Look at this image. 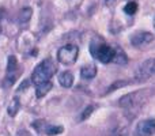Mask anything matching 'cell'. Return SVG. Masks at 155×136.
I'll return each instance as SVG.
<instances>
[{
    "label": "cell",
    "mask_w": 155,
    "mask_h": 136,
    "mask_svg": "<svg viewBox=\"0 0 155 136\" xmlns=\"http://www.w3.org/2000/svg\"><path fill=\"white\" fill-rule=\"evenodd\" d=\"M54 72H56V64L53 63V60L45 59L34 68V72L31 75V82L34 83V86H40L46 82H51Z\"/></svg>",
    "instance_id": "cell-1"
},
{
    "label": "cell",
    "mask_w": 155,
    "mask_h": 136,
    "mask_svg": "<svg viewBox=\"0 0 155 136\" xmlns=\"http://www.w3.org/2000/svg\"><path fill=\"white\" fill-rule=\"evenodd\" d=\"M90 52L93 57L99 60L101 63H110L114 60L116 51L104 42H93L90 46Z\"/></svg>",
    "instance_id": "cell-2"
},
{
    "label": "cell",
    "mask_w": 155,
    "mask_h": 136,
    "mask_svg": "<svg viewBox=\"0 0 155 136\" xmlns=\"http://www.w3.org/2000/svg\"><path fill=\"white\" fill-rule=\"evenodd\" d=\"M78 55H79L78 46L74 45V44H68V45H64L59 49V52H57V59H59V61L63 63V64H72V63L76 61Z\"/></svg>",
    "instance_id": "cell-3"
},
{
    "label": "cell",
    "mask_w": 155,
    "mask_h": 136,
    "mask_svg": "<svg viewBox=\"0 0 155 136\" xmlns=\"http://www.w3.org/2000/svg\"><path fill=\"white\" fill-rule=\"evenodd\" d=\"M19 74V67H18V61H16L15 56H8L7 59V72H5V79H4V86H12L16 82Z\"/></svg>",
    "instance_id": "cell-4"
},
{
    "label": "cell",
    "mask_w": 155,
    "mask_h": 136,
    "mask_svg": "<svg viewBox=\"0 0 155 136\" xmlns=\"http://www.w3.org/2000/svg\"><path fill=\"white\" fill-rule=\"evenodd\" d=\"M143 102L142 99V94L139 91H134L131 94H127V95L121 97L120 101H118V105L124 109H136L139 108V105Z\"/></svg>",
    "instance_id": "cell-5"
},
{
    "label": "cell",
    "mask_w": 155,
    "mask_h": 136,
    "mask_svg": "<svg viewBox=\"0 0 155 136\" xmlns=\"http://www.w3.org/2000/svg\"><path fill=\"white\" fill-rule=\"evenodd\" d=\"M153 135H155V118L140 121L134 132V136H153Z\"/></svg>",
    "instance_id": "cell-6"
},
{
    "label": "cell",
    "mask_w": 155,
    "mask_h": 136,
    "mask_svg": "<svg viewBox=\"0 0 155 136\" xmlns=\"http://www.w3.org/2000/svg\"><path fill=\"white\" fill-rule=\"evenodd\" d=\"M155 75V59L146 60L143 64H140V67L136 71V79H148V78Z\"/></svg>",
    "instance_id": "cell-7"
},
{
    "label": "cell",
    "mask_w": 155,
    "mask_h": 136,
    "mask_svg": "<svg viewBox=\"0 0 155 136\" xmlns=\"http://www.w3.org/2000/svg\"><path fill=\"white\" fill-rule=\"evenodd\" d=\"M153 40H154V35L151 34V33L139 32V33H136V34L132 35L131 42H132V45L136 46V48H142V46H144V45H147V44H150Z\"/></svg>",
    "instance_id": "cell-8"
},
{
    "label": "cell",
    "mask_w": 155,
    "mask_h": 136,
    "mask_svg": "<svg viewBox=\"0 0 155 136\" xmlns=\"http://www.w3.org/2000/svg\"><path fill=\"white\" fill-rule=\"evenodd\" d=\"M59 82L63 87H71L74 83V75L70 71H64L59 75Z\"/></svg>",
    "instance_id": "cell-9"
},
{
    "label": "cell",
    "mask_w": 155,
    "mask_h": 136,
    "mask_svg": "<svg viewBox=\"0 0 155 136\" xmlns=\"http://www.w3.org/2000/svg\"><path fill=\"white\" fill-rule=\"evenodd\" d=\"M80 75H82L83 79H93V78H95V75H97V67L93 64L86 65V67L82 68Z\"/></svg>",
    "instance_id": "cell-10"
},
{
    "label": "cell",
    "mask_w": 155,
    "mask_h": 136,
    "mask_svg": "<svg viewBox=\"0 0 155 136\" xmlns=\"http://www.w3.org/2000/svg\"><path fill=\"white\" fill-rule=\"evenodd\" d=\"M52 88V82H46L44 85H40V86H35V93H37V97L41 98V97L46 95V94L51 91Z\"/></svg>",
    "instance_id": "cell-11"
},
{
    "label": "cell",
    "mask_w": 155,
    "mask_h": 136,
    "mask_svg": "<svg viewBox=\"0 0 155 136\" xmlns=\"http://www.w3.org/2000/svg\"><path fill=\"white\" fill-rule=\"evenodd\" d=\"M21 109V101H19V98H12V101H11V104L8 105V109H7V112H8V114L10 116H15L16 113H18V110Z\"/></svg>",
    "instance_id": "cell-12"
},
{
    "label": "cell",
    "mask_w": 155,
    "mask_h": 136,
    "mask_svg": "<svg viewBox=\"0 0 155 136\" xmlns=\"http://www.w3.org/2000/svg\"><path fill=\"white\" fill-rule=\"evenodd\" d=\"M63 131H64V128L59 127V125H45V128H44V132L49 136L59 135V134H61Z\"/></svg>",
    "instance_id": "cell-13"
},
{
    "label": "cell",
    "mask_w": 155,
    "mask_h": 136,
    "mask_svg": "<svg viewBox=\"0 0 155 136\" xmlns=\"http://www.w3.org/2000/svg\"><path fill=\"white\" fill-rule=\"evenodd\" d=\"M30 16H31V8H23V10L19 12L18 22H21V23H26V22L30 19Z\"/></svg>",
    "instance_id": "cell-14"
},
{
    "label": "cell",
    "mask_w": 155,
    "mask_h": 136,
    "mask_svg": "<svg viewBox=\"0 0 155 136\" xmlns=\"http://www.w3.org/2000/svg\"><path fill=\"white\" fill-rule=\"evenodd\" d=\"M124 11H125L128 15H134V14H136V11H137V4L135 2H129L128 4L124 7Z\"/></svg>",
    "instance_id": "cell-15"
},
{
    "label": "cell",
    "mask_w": 155,
    "mask_h": 136,
    "mask_svg": "<svg viewBox=\"0 0 155 136\" xmlns=\"http://www.w3.org/2000/svg\"><path fill=\"white\" fill-rule=\"evenodd\" d=\"M127 60H128V59H127V56L123 53V52L116 51V56H114V60H113V61L118 63V64H125Z\"/></svg>",
    "instance_id": "cell-16"
},
{
    "label": "cell",
    "mask_w": 155,
    "mask_h": 136,
    "mask_svg": "<svg viewBox=\"0 0 155 136\" xmlns=\"http://www.w3.org/2000/svg\"><path fill=\"white\" fill-rule=\"evenodd\" d=\"M94 110V106H88L86 110H83V113H82V116H80V120H86V118H88V116L91 114V112Z\"/></svg>",
    "instance_id": "cell-17"
},
{
    "label": "cell",
    "mask_w": 155,
    "mask_h": 136,
    "mask_svg": "<svg viewBox=\"0 0 155 136\" xmlns=\"http://www.w3.org/2000/svg\"><path fill=\"white\" fill-rule=\"evenodd\" d=\"M105 2H106V4H107V5H112V4H114L116 0H105Z\"/></svg>",
    "instance_id": "cell-18"
},
{
    "label": "cell",
    "mask_w": 155,
    "mask_h": 136,
    "mask_svg": "<svg viewBox=\"0 0 155 136\" xmlns=\"http://www.w3.org/2000/svg\"><path fill=\"white\" fill-rule=\"evenodd\" d=\"M114 136H124V134H121V132H117V135H114Z\"/></svg>",
    "instance_id": "cell-19"
},
{
    "label": "cell",
    "mask_w": 155,
    "mask_h": 136,
    "mask_svg": "<svg viewBox=\"0 0 155 136\" xmlns=\"http://www.w3.org/2000/svg\"><path fill=\"white\" fill-rule=\"evenodd\" d=\"M0 33H2V25H0Z\"/></svg>",
    "instance_id": "cell-20"
},
{
    "label": "cell",
    "mask_w": 155,
    "mask_h": 136,
    "mask_svg": "<svg viewBox=\"0 0 155 136\" xmlns=\"http://www.w3.org/2000/svg\"><path fill=\"white\" fill-rule=\"evenodd\" d=\"M154 25H155V21H154Z\"/></svg>",
    "instance_id": "cell-21"
}]
</instances>
